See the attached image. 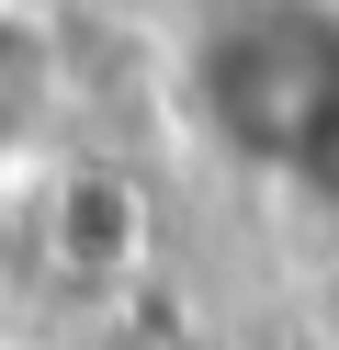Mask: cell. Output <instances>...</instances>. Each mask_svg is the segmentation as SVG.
I'll use <instances>...</instances> for the list:
<instances>
[{
  "label": "cell",
  "instance_id": "1",
  "mask_svg": "<svg viewBox=\"0 0 339 350\" xmlns=\"http://www.w3.org/2000/svg\"><path fill=\"white\" fill-rule=\"evenodd\" d=\"M192 124L238 170L316 181L339 159V0H238L181 57Z\"/></svg>",
  "mask_w": 339,
  "mask_h": 350
}]
</instances>
